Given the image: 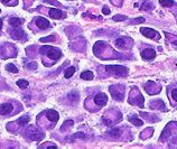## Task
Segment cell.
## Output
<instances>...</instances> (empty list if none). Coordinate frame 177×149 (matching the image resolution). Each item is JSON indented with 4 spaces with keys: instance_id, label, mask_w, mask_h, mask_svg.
I'll return each mask as SVG.
<instances>
[{
    "instance_id": "cell-2",
    "label": "cell",
    "mask_w": 177,
    "mask_h": 149,
    "mask_svg": "<svg viewBox=\"0 0 177 149\" xmlns=\"http://www.w3.org/2000/svg\"><path fill=\"white\" fill-rule=\"evenodd\" d=\"M105 70L107 72L117 75V76H124L128 74V68L121 65H108L105 66Z\"/></svg>"
},
{
    "instance_id": "cell-35",
    "label": "cell",
    "mask_w": 177,
    "mask_h": 149,
    "mask_svg": "<svg viewBox=\"0 0 177 149\" xmlns=\"http://www.w3.org/2000/svg\"><path fill=\"white\" fill-rule=\"evenodd\" d=\"M9 1H10V0H2V2H4V4H7V2H9Z\"/></svg>"
},
{
    "instance_id": "cell-15",
    "label": "cell",
    "mask_w": 177,
    "mask_h": 149,
    "mask_svg": "<svg viewBox=\"0 0 177 149\" xmlns=\"http://www.w3.org/2000/svg\"><path fill=\"white\" fill-rule=\"evenodd\" d=\"M6 70L8 71V72H11V73H18V68H17L14 64H11V63H9V64H7V66H6Z\"/></svg>"
},
{
    "instance_id": "cell-18",
    "label": "cell",
    "mask_w": 177,
    "mask_h": 149,
    "mask_svg": "<svg viewBox=\"0 0 177 149\" xmlns=\"http://www.w3.org/2000/svg\"><path fill=\"white\" fill-rule=\"evenodd\" d=\"M159 4L163 6V7H170L174 5L173 0H159Z\"/></svg>"
},
{
    "instance_id": "cell-19",
    "label": "cell",
    "mask_w": 177,
    "mask_h": 149,
    "mask_svg": "<svg viewBox=\"0 0 177 149\" xmlns=\"http://www.w3.org/2000/svg\"><path fill=\"white\" fill-rule=\"evenodd\" d=\"M135 102L139 105L140 108H144V96H142L141 94H138V96H137V99Z\"/></svg>"
},
{
    "instance_id": "cell-32",
    "label": "cell",
    "mask_w": 177,
    "mask_h": 149,
    "mask_svg": "<svg viewBox=\"0 0 177 149\" xmlns=\"http://www.w3.org/2000/svg\"><path fill=\"white\" fill-rule=\"evenodd\" d=\"M103 122H104V123H105V124H109V126L111 124V121L109 120V119H107L105 117H103Z\"/></svg>"
},
{
    "instance_id": "cell-11",
    "label": "cell",
    "mask_w": 177,
    "mask_h": 149,
    "mask_svg": "<svg viewBox=\"0 0 177 149\" xmlns=\"http://www.w3.org/2000/svg\"><path fill=\"white\" fill-rule=\"evenodd\" d=\"M103 48H105V43H104V41H98L94 45V47H93V50H94L95 54L98 55Z\"/></svg>"
},
{
    "instance_id": "cell-27",
    "label": "cell",
    "mask_w": 177,
    "mask_h": 149,
    "mask_svg": "<svg viewBox=\"0 0 177 149\" xmlns=\"http://www.w3.org/2000/svg\"><path fill=\"white\" fill-rule=\"evenodd\" d=\"M151 8V4H149V2H145V5H142V7H141V9H144V10H148V9Z\"/></svg>"
},
{
    "instance_id": "cell-30",
    "label": "cell",
    "mask_w": 177,
    "mask_h": 149,
    "mask_svg": "<svg viewBox=\"0 0 177 149\" xmlns=\"http://www.w3.org/2000/svg\"><path fill=\"white\" fill-rule=\"evenodd\" d=\"M172 96H173V99L175 101H177V90H173L172 91Z\"/></svg>"
},
{
    "instance_id": "cell-28",
    "label": "cell",
    "mask_w": 177,
    "mask_h": 149,
    "mask_svg": "<svg viewBox=\"0 0 177 149\" xmlns=\"http://www.w3.org/2000/svg\"><path fill=\"white\" fill-rule=\"evenodd\" d=\"M113 19H114V20H124V19H126V17L121 16V15H117V16L113 17Z\"/></svg>"
},
{
    "instance_id": "cell-14",
    "label": "cell",
    "mask_w": 177,
    "mask_h": 149,
    "mask_svg": "<svg viewBox=\"0 0 177 149\" xmlns=\"http://www.w3.org/2000/svg\"><path fill=\"white\" fill-rule=\"evenodd\" d=\"M11 36H13V38H15V39H20L23 36H25V34H24L23 30H17V32H13V33H11Z\"/></svg>"
},
{
    "instance_id": "cell-24",
    "label": "cell",
    "mask_w": 177,
    "mask_h": 149,
    "mask_svg": "<svg viewBox=\"0 0 177 149\" xmlns=\"http://www.w3.org/2000/svg\"><path fill=\"white\" fill-rule=\"evenodd\" d=\"M70 126H73V121L72 120H67L64 122V124H63V127H62V130H65L66 128H69Z\"/></svg>"
},
{
    "instance_id": "cell-21",
    "label": "cell",
    "mask_w": 177,
    "mask_h": 149,
    "mask_svg": "<svg viewBox=\"0 0 177 149\" xmlns=\"http://www.w3.org/2000/svg\"><path fill=\"white\" fill-rule=\"evenodd\" d=\"M17 85L20 87V89H26L28 87V82L25 81V80H18L17 81Z\"/></svg>"
},
{
    "instance_id": "cell-10",
    "label": "cell",
    "mask_w": 177,
    "mask_h": 149,
    "mask_svg": "<svg viewBox=\"0 0 177 149\" xmlns=\"http://www.w3.org/2000/svg\"><path fill=\"white\" fill-rule=\"evenodd\" d=\"M36 25L41 29H46L50 26V21L47 20V19H45V18L39 17V18H37V20H36Z\"/></svg>"
},
{
    "instance_id": "cell-12",
    "label": "cell",
    "mask_w": 177,
    "mask_h": 149,
    "mask_svg": "<svg viewBox=\"0 0 177 149\" xmlns=\"http://www.w3.org/2000/svg\"><path fill=\"white\" fill-rule=\"evenodd\" d=\"M23 23H24L23 19H20V18H16V17H13V18L9 19V24H10L11 26H14V27H18V26H20Z\"/></svg>"
},
{
    "instance_id": "cell-25",
    "label": "cell",
    "mask_w": 177,
    "mask_h": 149,
    "mask_svg": "<svg viewBox=\"0 0 177 149\" xmlns=\"http://www.w3.org/2000/svg\"><path fill=\"white\" fill-rule=\"evenodd\" d=\"M55 41V36H53V35H50L48 37L41 38V41Z\"/></svg>"
},
{
    "instance_id": "cell-5",
    "label": "cell",
    "mask_w": 177,
    "mask_h": 149,
    "mask_svg": "<svg viewBox=\"0 0 177 149\" xmlns=\"http://www.w3.org/2000/svg\"><path fill=\"white\" fill-rule=\"evenodd\" d=\"M94 102L98 104V105H100V107H104L108 102L107 94H104V93H99V94H96L94 98Z\"/></svg>"
},
{
    "instance_id": "cell-7",
    "label": "cell",
    "mask_w": 177,
    "mask_h": 149,
    "mask_svg": "<svg viewBox=\"0 0 177 149\" xmlns=\"http://www.w3.org/2000/svg\"><path fill=\"white\" fill-rule=\"evenodd\" d=\"M156 56V52L151 48H147V50H142V53H141V57L144 58V59H151Z\"/></svg>"
},
{
    "instance_id": "cell-8",
    "label": "cell",
    "mask_w": 177,
    "mask_h": 149,
    "mask_svg": "<svg viewBox=\"0 0 177 149\" xmlns=\"http://www.w3.org/2000/svg\"><path fill=\"white\" fill-rule=\"evenodd\" d=\"M46 117L52 122H57L58 119H60V116H58V113L55 110H48L47 113H46Z\"/></svg>"
},
{
    "instance_id": "cell-9",
    "label": "cell",
    "mask_w": 177,
    "mask_h": 149,
    "mask_svg": "<svg viewBox=\"0 0 177 149\" xmlns=\"http://www.w3.org/2000/svg\"><path fill=\"white\" fill-rule=\"evenodd\" d=\"M11 111H13V105L10 103H4L0 105V114L5 116V114L10 113Z\"/></svg>"
},
{
    "instance_id": "cell-17",
    "label": "cell",
    "mask_w": 177,
    "mask_h": 149,
    "mask_svg": "<svg viewBox=\"0 0 177 149\" xmlns=\"http://www.w3.org/2000/svg\"><path fill=\"white\" fill-rule=\"evenodd\" d=\"M74 72H75V68H74V67H69V68L65 71V74H64V75H65L66 79H70L71 76H73Z\"/></svg>"
},
{
    "instance_id": "cell-1",
    "label": "cell",
    "mask_w": 177,
    "mask_h": 149,
    "mask_svg": "<svg viewBox=\"0 0 177 149\" xmlns=\"http://www.w3.org/2000/svg\"><path fill=\"white\" fill-rule=\"evenodd\" d=\"M39 53L41 54H46L53 61H57L62 56V52L61 50L58 48H55V47H50V46H43L39 50Z\"/></svg>"
},
{
    "instance_id": "cell-31",
    "label": "cell",
    "mask_w": 177,
    "mask_h": 149,
    "mask_svg": "<svg viewBox=\"0 0 177 149\" xmlns=\"http://www.w3.org/2000/svg\"><path fill=\"white\" fill-rule=\"evenodd\" d=\"M145 19L144 18H138V19H135V20H132L133 24H138V23H144Z\"/></svg>"
},
{
    "instance_id": "cell-26",
    "label": "cell",
    "mask_w": 177,
    "mask_h": 149,
    "mask_svg": "<svg viewBox=\"0 0 177 149\" xmlns=\"http://www.w3.org/2000/svg\"><path fill=\"white\" fill-rule=\"evenodd\" d=\"M110 135H111L112 137H118L120 135V130L118 128L113 129V130H111V131H110Z\"/></svg>"
},
{
    "instance_id": "cell-29",
    "label": "cell",
    "mask_w": 177,
    "mask_h": 149,
    "mask_svg": "<svg viewBox=\"0 0 177 149\" xmlns=\"http://www.w3.org/2000/svg\"><path fill=\"white\" fill-rule=\"evenodd\" d=\"M103 14H104V15H109V14H110V9L108 8L107 6H104V7H103Z\"/></svg>"
},
{
    "instance_id": "cell-13",
    "label": "cell",
    "mask_w": 177,
    "mask_h": 149,
    "mask_svg": "<svg viewBox=\"0 0 177 149\" xmlns=\"http://www.w3.org/2000/svg\"><path fill=\"white\" fill-rule=\"evenodd\" d=\"M81 79L83 80H92L93 79V73L91 72V71H85V72H82V74H81Z\"/></svg>"
},
{
    "instance_id": "cell-16",
    "label": "cell",
    "mask_w": 177,
    "mask_h": 149,
    "mask_svg": "<svg viewBox=\"0 0 177 149\" xmlns=\"http://www.w3.org/2000/svg\"><path fill=\"white\" fill-rule=\"evenodd\" d=\"M129 121L132 122V123L135 124V126H137V127L142 126V120H140V119H138V118H132V117H130V118H129Z\"/></svg>"
},
{
    "instance_id": "cell-20",
    "label": "cell",
    "mask_w": 177,
    "mask_h": 149,
    "mask_svg": "<svg viewBox=\"0 0 177 149\" xmlns=\"http://www.w3.org/2000/svg\"><path fill=\"white\" fill-rule=\"evenodd\" d=\"M114 45L117 46V47H119V48H124V45H126L124 39H122V38H118V39L114 41Z\"/></svg>"
},
{
    "instance_id": "cell-34",
    "label": "cell",
    "mask_w": 177,
    "mask_h": 149,
    "mask_svg": "<svg viewBox=\"0 0 177 149\" xmlns=\"http://www.w3.org/2000/svg\"><path fill=\"white\" fill-rule=\"evenodd\" d=\"M2 28V20H1V19H0V29Z\"/></svg>"
},
{
    "instance_id": "cell-23",
    "label": "cell",
    "mask_w": 177,
    "mask_h": 149,
    "mask_svg": "<svg viewBox=\"0 0 177 149\" xmlns=\"http://www.w3.org/2000/svg\"><path fill=\"white\" fill-rule=\"evenodd\" d=\"M29 121V118L28 117H23V118H20L19 120H18V123L20 124V126H25L27 122Z\"/></svg>"
},
{
    "instance_id": "cell-33",
    "label": "cell",
    "mask_w": 177,
    "mask_h": 149,
    "mask_svg": "<svg viewBox=\"0 0 177 149\" xmlns=\"http://www.w3.org/2000/svg\"><path fill=\"white\" fill-rule=\"evenodd\" d=\"M29 67H32V68H36L37 65H36V63H33V64H30V65H29Z\"/></svg>"
},
{
    "instance_id": "cell-22",
    "label": "cell",
    "mask_w": 177,
    "mask_h": 149,
    "mask_svg": "<svg viewBox=\"0 0 177 149\" xmlns=\"http://www.w3.org/2000/svg\"><path fill=\"white\" fill-rule=\"evenodd\" d=\"M78 93L76 91H73V92H71L70 94H69V99L72 100V101H78Z\"/></svg>"
},
{
    "instance_id": "cell-3",
    "label": "cell",
    "mask_w": 177,
    "mask_h": 149,
    "mask_svg": "<svg viewBox=\"0 0 177 149\" xmlns=\"http://www.w3.org/2000/svg\"><path fill=\"white\" fill-rule=\"evenodd\" d=\"M140 32H141V34H142L144 36H146V37H148V38H155V39H158V37H159V34L157 33L156 30H154V29H151V28L142 27V28L140 29Z\"/></svg>"
},
{
    "instance_id": "cell-6",
    "label": "cell",
    "mask_w": 177,
    "mask_h": 149,
    "mask_svg": "<svg viewBox=\"0 0 177 149\" xmlns=\"http://www.w3.org/2000/svg\"><path fill=\"white\" fill-rule=\"evenodd\" d=\"M50 16L53 18V19H62L64 17L66 16L65 14L62 13L60 9H56V8H52L50 10Z\"/></svg>"
},
{
    "instance_id": "cell-4",
    "label": "cell",
    "mask_w": 177,
    "mask_h": 149,
    "mask_svg": "<svg viewBox=\"0 0 177 149\" xmlns=\"http://www.w3.org/2000/svg\"><path fill=\"white\" fill-rule=\"evenodd\" d=\"M119 87H114V85H112L110 87V92H111V94L113 95V98L117 99L118 101H121V100L124 99V90H118Z\"/></svg>"
}]
</instances>
